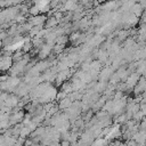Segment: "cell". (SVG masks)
<instances>
[{
	"instance_id": "6da1fadb",
	"label": "cell",
	"mask_w": 146,
	"mask_h": 146,
	"mask_svg": "<svg viewBox=\"0 0 146 146\" xmlns=\"http://www.w3.org/2000/svg\"><path fill=\"white\" fill-rule=\"evenodd\" d=\"M132 11L136 14V15H139L143 10H141V7H140V5H135L133 7H132Z\"/></svg>"
}]
</instances>
